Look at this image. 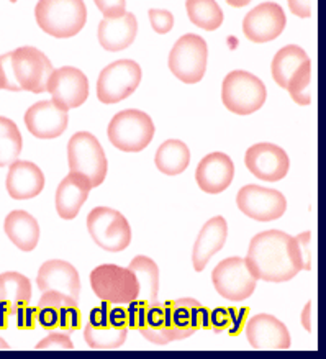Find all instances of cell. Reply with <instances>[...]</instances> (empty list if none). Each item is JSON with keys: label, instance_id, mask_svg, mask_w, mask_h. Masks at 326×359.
<instances>
[{"label": "cell", "instance_id": "obj_24", "mask_svg": "<svg viewBox=\"0 0 326 359\" xmlns=\"http://www.w3.org/2000/svg\"><path fill=\"white\" fill-rule=\"evenodd\" d=\"M136 33H138V22L133 13L125 12L123 15L109 18L105 17L99 23V43L105 51H123L133 45Z\"/></svg>", "mask_w": 326, "mask_h": 359}, {"label": "cell", "instance_id": "obj_17", "mask_svg": "<svg viewBox=\"0 0 326 359\" xmlns=\"http://www.w3.org/2000/svg\"><path fill=\"white\" fill-rule=\"evenodd\" d=\"M287 23L284 8L276 2H264L252 8L243 20V33L252 43L276 40Z\"/></svg>", "mask_w": 326, "mask_h": 359}, {"label": "cell", "instance_id": "obj_14", "mask_svg": "<svg viewBox=\"0 0 326 359\" xmlns=\"http://www.w3.org/2000/svg\"><path fill=\"white\" fill-rule=\"evenodd\" d=\"M236 203L245 215L257 222L277 220L287 210V198L284 194L274 189L254 186V184H247L240 189Z\"/></svg>", "mask_w": 326, "mask_h": 359}, {"label": "cell", "instance_id": "obj_33", "mask_svg": "<svg viewBox=\"0 0 326 359\" xmlns=\"http://www.w3.org/2000/svg\"><path fill=\"white\" fill-rule=\"evenodd\" d=\"M292 259L300 271H310L313 268V235L310 231L301 233L299 236H290Z\"/></svg>", "mask_w": 326, "mask_h": 359}, {"label": "cell", "instance_id": "obj_20", "mask_svg": "<svg viewBox=\"0 0 326 359\" xmlns=\"http://www.w3.org/2000/svg\"><path fill=\"white\" fill-rule=\"evenodd\" d=\"M246 337L251 346L261 351L290 348L289 330L279 318L269 313L254 315L246 325Z\"/></svg>", "mask_w": 326, "mask_h": 359}, {"label": "cell", "instance_id": "obj_2", "mask_svg": "<svg viewBox=\"0 0 326 359\" xmlns=\"http://www.w3.org/2000/svg\"><path fill=\"white\" fill-rule=\"evenodd\" d=\"M53 71L51 61L45 53L33 46L17 48L15 51L0 56V89L41 94L46 90Z\"/></svg>", "mask_w": 326, "mask_h": 359}, {"label": "cell", "instance_id": "obj_25", "mask_svg": "<svg viewBox=\"0 0 326 359\" xmlns=\"http://www.w3.org/2000/svg\"><path fill=\"white\" fill-rule=\"evenodd\" d=\"M226 236L228 225L223 217H213L212 220H208L205 225H203L192 251L193 269H196L197 273L205 269L213 256H215L218 251H222L223 246H225Z\"/></svg>", "mask_w": 326, "mask_h": 359}, {"label": "cell", "instance_id": "obj_26", "mask_svg": "<svg viewBox=\"0 0 326 359\" xmlns=\"http://www.w3.org/2000/svg\"><path fill=\"white\" fill-rule=\"evenodd\" d=\"M90 182L79 172H69L62 179L56 191V210L57 215L64 220H72L79 215L81 207L84 205L90 192Z\"/></svg>", "mask_w": 326, "mask_h": 359}, {"label": "cell", "instance_id": "obj_3", "mask_svg": "<svg viewBox=\"0 0 326 359\" xmlns=\"http://www.w3.org/2000/svg\"><path fill=\"white\" fill-rule=\"evenodd\" d=\"M272 77L282 89L289 92L292 100L299 105H310L313 99L311 61L306 53L297 45L284 46L272 61Z\"/></svg>", "mask_w": 326, "mask_h": 359}, {"label": "cell", "instance_id": "obj_29", "mask_svg": "<svg viewBox=\"0 0 326 359\" xmlns=\"http://www.w3.org/2000/svg\"><path fill=\"white\" fill-rule=\"evenodd\" d=\"M156 168L166 176H177L186 171L191 163V151L187 144L179 140H168L156 153Z\"/></svg>", "mask_w": 326, "mask_h": 359}, {"label": "cell", "instance_id": "obj_5", "mask_svg": "<svg viewBox=\"0 0 326 359\" xmlns=\"http://www.w3.org/2000/svg\"><path fill=\"white\" fill-rule=\"evenodd\" d=\"M109 140L116 149L126 153H140L154 138V123L144 111L128 109L118 111L109 123Z\"/></svg>", "mask_w": 326, "mask_h": 359}, {"label": "cell", "instance_id": "obj_41", "mask_svg": "<svg viewBox=\"0 0 326 359\" xmlns=\"http://www.w3.org/2000/svg\"><path fill=\"white\" fill-rule=\"evenodd\" d=\"M99 11L105 17H120L126 12V0H94Z\"/></svg>", "mask_w": 326, "mask_h": 359}, {"label": "cell", "instance_id": "obj_32", "mask_svg": "<svg viewBox=\"0 0 326 359\" xmlns=\"http://www.w3.org/2000/svg\"><path fill=\"white\" fill-rule=\"evenodd\" d=\"M128 328H115L109 325L105 328H95L87 323L84 328L86 343L92 349H116L126 341Z\"/></svg>", "mask_w": 326, "mask_h": 359}, {"label": "cell", "instance_id": "obj_23", "mask_svg": "<svg viewBox=\"0 0 326 359\" xmlns=\"http://www.w3.org/2000/svg\"><path fill=\"white\" fill-rule=\"evenodd\" d=\"M45 189V174L32 161H17L11 164L7 174V192L15 201H28L40 196Z\"/></svg>", "mask_w": 326, "mask_h": 359}, {"label": "cell", "instance_id": "obj_21", "mask_svg": "<svg viewBox=\"0 0 326 359\" xmlns=\"http://www.w3.org/2000/svg\"><path fill=\"white\" fill-rule=\"evenodd\" d=\"M36 284L41 292L45 290H56L71 297L72 300H79L81 295V278L77 269L71 263L62 259L46 261L38 271Z\"/></svg>", "mask_w": 326, "mask_h": 359}, {"label": "cell", "instance_id": "obj_40", "mask_svg": "<svg viewBox=\"0 0 326 359\" xmlns=\"http://www.w3.org/2000/svg\"><path fill=\"white\" fill-rule=\"evenodd\" d=\"M233 323V309L218 307L210 310V327L215 332H223V330L230 328Z\"/></svg>", "mask_w": 326, "mask_h": 359}, {"label": "cell", "instance_id": "obj_42", "mask_svg": "<svg viewBox=\"0 0 326 359\" xmlns=\"http://www.w3.org/2000/svg\"><path fill=\"white\" fill-rule=\"evenodd\" d=\"M110 309H111V304L107 302V300H102L100 307L92 309L90 317H89V325H92V327H95V328L109 327L110 325V320H109Z\"/></svg>", "mask_w": 326, "mask_h": 359}, {"label": "cell", "instance_id": "obj_12", "mask_svg": "<svg viewBox=\"0 0 326 359\" xmlns=\"http://www.w3.org/2000/svg\"><path fill=\"white\" fill-rule=\"evenodd\" d=\"M141 77L143 72L138 62L131 60L111 62L97 79V99L107 105L118 104L138 89Z\"/></svg>", "mask_w": 326, "mask_h": 359}, {"label": "cell", "instance_id": "obj_44", "mask_svg": "<svg viewBox=\"0 0 326 359\" xmlns=\"http://www.w3.org/2000/svg\"><path fill=\"white\" fill-rule=\"evenodd\" d=\"M316 0H289V8L294 15L308 18L313 15Z\"/></svg>", "mask_w": 326, "mask_h": 359}, {"label": "cell", "instance_id": "obj_11", "mask_svg": "<svg viewBox=\"0 0 326 359\" xmlns=\"http://www.w3.org/2000/svg\"><path fill=\"white\" fill-rule=\"evenodd\" d=\"M208 46L198 35H184L176 41L169 55V69L179 81L186 84H197L207 71Z\"/></svg>", "mask_w": 326, "mask_h": 359}, {"label": "cell", "instance_id": "obj_22", "mask_svg": "<svg viewBox=\"0 0 326 359\" xmlns=\"http://www.w3.org/2000/svg\"><path fill=\"white\" fill-rule=\"evenodd\" d=\"M235 177V164L225 153H212L197 166L196 181L207 194H220L230 187Z\"/></svg>", "mask_w": 326, "mask_h": 359}, {"label": "cell", "instance_id": "obj_10", "mask_svg": "<svg viewBox=\"0 0 326 359\" xmlns=\"http://www.w3.org/2000/svg\"><path fill=\"white\" fill-rule=\"evenodd\" d=\"M90 285L97 297L111 305H128L138 297V279L135 273L116 264H102L92 271Z\"/></svg>", "mask_w": 326, "mask_h": 359}, {"label": "cell", "instance_id": "obj_4", "mask_svg": "<svg viewBox=\"0 0 326 359\" xmlns=\"http://www.w3.org/2000/svg\"><path fill=\"white\" fill-rule=\"evenodd\" d=\"M38 27L55 38H71L84 28L87 7L84 0H40L35 7Z\"/></svg>", "mask_w": 326, "mask_h": 359}, {"label": "cell", "instance_id": "obj_31", "mask_svg": "<svg viewBox=\"0 0 326 359\" xmlns=\"http://www.w3.org/2000/svg\"><path fill=\"white\" fill-rule=\"evenodd\" d=\"M22 148L23 138L15 122L0 116V168L15 163L20 156Z\"/></svg>", "mask_w": 326, "mask_h": 359}, {"label": "cell", "instance_id": "obj_47", "mask_svg": "<svg viewBox=\"0 0 326 359\" xmlns=\"http://www.w3.org/2000/svg\"><path fill=\"white\" fill-rule=\"evenodd\" d=\"M250 2H252V0H226L228 6H231V7H235V8L245 7V6H247V4H250Z\"/></svg>", "mask_w": 326, "mask_h": 359}, {"label": "cell", "instance_id": "obj_9", "mask_svg": "<svg viewBox=\"0 0 326 359\" xmlns=\"http://www.w3.org/2000/svg\"><path fill=\"white\" fill-rule=\"evenodd\" d=\"M87 230L92 240L109 253H120L131 243V228L118 210L97 207L87 217Z\"/></svg>", "mask_w": 326, "mask_h": 359}, {"label": "cell", "instance_id": "obj_46", "mask_svg": "<svg viewBox=\"0 0 326 359\" xmlns=\"http://www.w3.org/2000/svg\"><path fill=\"white\" fill-rule=\"evenodd\" d=\"M301 325L306 332H315L316 327V305L313 300H310L308 304L305 305L304 312H301Z\"/></svg>", "mask_w": 326, "mask_h": 359}, {"label": "cell", "instance_id": "obj_45", "mask_svg": "<svg viewBox=\"0 0 326 359\" xmlns=\"http://www.w3.org/2000/svg\"><path fill=\"white\" fill-rule=\"evenodd\" d=\"M110 325L115 328H128V312L121 304H116V307L111 305L109 313Z\"/></svg>", "mask_w": 326, "mask_h": 359}, {"label": "cell", "instance_id": "obj_8", "mask_svg": "<svg viewBox=\"0 0 326 359\" xmlns=\"http://www.w3.org/2000/svg\"><path fill=\"white\" fill-rule=\"evenodd\" d=\"M128 269H131L138 279V297L128 304V328H144L146 312L154 304H158L159 294V268L148 256H136L131 261Z\"/></svg>", "mask_w": 326, "mask_h": 359}, {"label": "cell", "instance_id": "obj_7", "mask_svg": "<svg viewBox=\"0 0 326 359\" xmlns=\"http://www.w3.org/2000/svg\"><path fill=\"white\" fill-rule=\"evenodd\" d=\"M67 161L71 172H79L89 179L92 189L104 184L107 176V158L94 135L89 132H79L72 135L67 143Z\"/></svg>", "mask_w": 326, "mask_h": 359}, {"label": "cell", "instance_id": "obj_28", "mask_svg": "<svg viewBox=\"0 0 326 359\" xmlns=\"http://www.w3.org/2000/svg\"><path fill=\"white\" fill-rule=\"evenodd\" d=\"M4 230L11 241L22 251H33L40 240V225L36 218L25 210H13L6 217Z\"/></svg>", "mask_w": 326, "mask_h": 359}, {"label": "cell", "instance_id": "obj_37", "mask_svg": "<svg viewBox=\"0 0 326 359\" xmlns=\"http://www.w3.org/2000/svg\"><path fill=\"white\" fill-rule=\"evenodd\" d=\"M82 327V317L81 310L77 305H69V307H62L60 310V325L57 328L64 330V332H72Z\"/></svg>", "mask_w": 326, "mask_h": 359}, {"label": "cell", "instance_id": "obj_38", "mask_svg": "<svg viewBox=\"0 0 326 359\" xmlns=\"http://www.w3.org/2000/svg\"><path fill=\"white\" fill-rule=\"evenodd\" d=\"M69 305H77V302L64 294L56 292V290H45L40 302H38V307H56L60 310L62 307H69Z\"/></svg>", "mask_w": 326, "mask_h": 359}, {"label": "cell", "instance_id": "obj_36", "mask_svg": "<svg viewBox=\"0 0 326 359\" xmlns=\"http://www.w3.org/2000/svg\"><path fill=\"white\" fill-rule=\"evenodd\" d=\"M149 15V22H151V27H153V30L156 33H159V35H166L172 30L174 27V17L171 12L168 11H158V8H151L148 12Z\"/></svg>", "mask_w": 326, "mask_h": 359}, {"label": "cell", "instance_id": "obj_18", "mask_svg": "<svg viewBox=\"0 0 326 359\" xmlns=\"http://www.w3.org/2000/svg\"><path fill=\"white\" fill-rule=\"evenodd\" d=\"M67 109L57 105L55 100H41L32 105L25 114V125L33 137L40 140H51L61 137L66 132Z\"/></svg>", "mask_w": 326, "mask_h": 359}, {"label": "cell", "instance_id": "obj_13", "mask_svg": "<svg viewBox=\"0 0 326 359\" xmlns=\"http://www.w3.org/2000/svg\"><path fill=\"white\" fill-rule=\"evenodd\" d=\"M212 280L217 292L231 302H241L254 294L257 279L245 258H226L215 266Z\"/></svg>", "mask_w": 326, "mask_h": 359}, {"label": "cell", "instance_id": "obj_19", "mask_svg": "<svg viewBox=\"0 0 326 359\" xmlns=\"http://www.w3.org/2000/svg\"><path fill=\"white\" fill-rule=\"evenodd\" d=\"M32 300V283L20 273L0 274V330H8L15 323L17 310Z\"/></svg>", "mask_w": 326, "mask_h": 359}, {"label": "cell", "instance_id": "obj_6", "mask_svg": "<svg viewBox=\"0 0 326 359\" xmlns=\"http://www.w3.org/2000/svg\"><path fill=\"white\" fill-rule=\"evenodd\" d=\"M266 86L259 77L247 71H231L222 87V100L236 115H251L264 105Z\"/></svg>", "mask_w": 326, "mask_h": 359}, {"label": "cell", "instance_id": "obj_15", "mask_svg": "<svg viewBox=\"0 0 326 359\" xmlns=\"http://www.w3.org/2000/svg\"><path fill=\"white\" fill-rule=\"evenodd\" d=\"M46 90L50 92L53 100L64 109H77L84 105L89 97V79L81 69L72 66H62L53 71L48 81Z\"/></svg>", "mask_w": 326, "mask_h": 359}, {"label": "cell", "instance_id": "obj_34", "mask_svg": "<svg viewBox=\"0 0 326 359\" xmlns=\"http://www.w3.org/2000/svg\"><path fill=\"white\" fill-rule=\"evenodd\" d=\"M140 333L148 339V341L154 344H169L172 341H177V339H184L191 337L192 333H196L193 330H181V328H159V330H148L143 328L140 330Z\"/></svg>", "mask_w": 326, "mask_h": 359}, {"label": "cell", "instance_id": "obj_16", "mask_svg": "<svg viewBox=\"0 0 326 359\" xmlns=\"http://www.w3.org/2000/svg\"><path fill=\"white\" fill-rule=\"evenodd\" d=\"M247 171L264 182H277L287 176L290 161L280 147L272 143H257L246 151Z\"/></svg>", "mask_w": 326, "mask_h": 359}, {"label": "cell", "instance_id": "obj_30", "mask_svg": "<svg viewBox=\"0 0 326 359\" xmlns=\"http://www.w3.org/2000/svg\"><path fill=\"white\" fill-rule=\"evenodd\" d=\"M187 15L191 22L207 32L218 30L223 23V11L215 0H187Z\"/></svg>", "mask_w": 326, "mask_h": 359}, {"label": "cell", "instance_id": "obj_39", "mask_svg": "<svg viewBox=\"0 0 326 359\" xmlns=\"http://www.w3.org/2000/svg\"><path fill=\"white\" fill-rule=\"evenodd\" d=\"M38 323V307H28L23 305L17 310L15 327L18 330H33Z\"/></svg>", "mask_w": 326, "mask_h": 359}, {"label": "cell", "instance_id": "obj_49", "mask_svg": "<svg viewBox=\"0 0 326 359\" xmlns=\"http://www.w3.org/2000/svg\"><path fill=\"white\" fill-rule=\"evenodd\" d=\"M11 2H12V4H15V2H17V0H11Z\"/></svg>", "mask_w": 326, "mask_h": 359}, {"label": "cell", "instance_id": "obj_1", "mask_svg": "<svg viewBox=\"0 0 326 359\" xmlns=\"http://www.w3.org/2000/svg\"><path fill=\"white\" fill-rule=\"evenodd\" d=\"M246 263L256 279L266 283H287L300 273L292 259L290 235L280 230H267L252 238Z\"/></svg>", "mask_w": 326, "mask_h": 359}, {"label": "cell", "instance_id": "obj_27", "mask_svg": "<svg viewBox=\"0 0 326 359\" xmlns=\"http://www.w3.org/2000/svg\"><path fill=\"white\" fill-rule=\"evenodd\" d=\"M171 315V322L176 328L182 330H197L210 328V310L198 302L196 299L184 297L177 300H169L164 304Z\"/></svg>", "mask_w": 326, "mask_h": 359}, {"label": "cell", "instance_id": "obj_35", "mask_svg": "<svg viewBox=\"0 0 326 359\" xmlns=\"http://www.w3.org/2000/svg\"><path fill=\"white\" fill-rule=\"evenodd\" d=\"M38 351L41 349H51V351H71L74 349V343L71 341V338L66 333H51L50 337L41 339L36 344Z\"/></svg>", "mask_w": 326, "mask_h": 359}, {"label": "cell", "instance_id": "obj_43", "mask_svg": "<svg viewBox=\"0 0 326 359\" xmlns=\"http://www.w3.org/2000/svg\"><path fill=\"white\" fill-rule=\"evenodd\" d=\"M38 323L45 330H55L60 325V309L38 307Z\"/></svg>", "mask_w": 326, "mask_h": 359}, {"label": "cell", "instance_id": "obj_48", "mask_svg": "<svg viewBox=\"0 0 326 359\" xmlns=\"http://www.w3.org/2000/svg\"><path fill=\"white\" fill-rule=\"evenodd\" d=\"M0 349H11V344H8L2 337H0Z\"/></svg>", "mask_w": 326, "mask_h": 359}]
</instances>
